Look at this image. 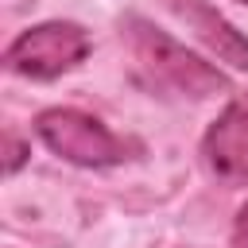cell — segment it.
Instances as JSON below:
<instances>
[{"label":"cell","instance_id":"6","mask_svg":"<svg viewBox=\"0 0 248 248\" xmlns=\"http://www.w3.org/2000/svg\"><path fill=\"white\" fill-rule=\"evenodd\" d=\"M4 147H8V159H4V170L8 174H16L19 167H23V159H27V147L16 140V136H4Z\"/></svg>","mask_w":248,"mask_h":248},{"label":"cell","instance_id":"7","mask_svg":"<svg viewBox=\"0 0 248 248\" xmlns=\"http://www.w3.org/2000/svg\"><path fill=\"white\" fill-rule=\"evenodd\" d=\"M232 240H236V248H248V202H244V205H240V213H236Z\"/></svg>","mask_w":248,"mask_h":248},{"label":"cell","instance_id":"8","mask_svg":"<svg viewBox=\"0 0 248 248\" xmlns=\"http://www.w3.org/2000/svg\"><path fill=\"white\" fill-rule=\"evenodd\" d=\"M240 4H248V0H240Z\"/></svg>","mask_w":248,"mask_h":248},{"label":"cell","instance_id":"4","mask_svg":"<svg viewBox=\"0 0 248 248\" xmlns=\"http://www.w3.org/2000/svg\"><path fill=\"white\" fill-rule=\"evenodd\" d=\"M205 159L229 182H248V97L232 101L205 132Z\"/></svg>","mask_w":248,"mask_h":248},{"label":"cell","instance_id":"5","mask_svg":"<svg viewBox=\"0 0 248 248\" xmlns=\"http://www.w3.org/2000/svg\"><path fill=\"white\" fill-rule=\"evenodd\" d=\"M170 4V12L221 58V62H229V66H236V70H248V39L221 16V12H213L205 0H167Z\"/></svg>","mask_w":248,"mask_h":248},{"label":"cell","instance_id":"2","mask_svg":"<svg viewBox=\"0 0 248 248\" xmlns=\"http://www.w3.org/2000/svg\"><path fill=\"white\" fill-rule=\"evenodd\" d=\"M35 132L54 155H62L78 167H112V163L140 155L136 140L116 136L105 120H97L81 108H46L35 120Z\"/></svg>","mask_w":248,"mask_h":248},{"label":"cell","instance_id":"1","mask_svg":"<svg viewBox=\"0 0 248 248\" xmlns=\"http://www.w3.org/2000/svg\"><path fill=\"white\" fill-rule=\"evenodd\" d=\"M124 35H128L132 58L140 62V70L151 74L155 85H167L182 97H213V93L229 89V78L217 66L202 62L198 54H190L182 43H174L147 19H140V16L124 19Z\"/></svg>","mask_w":248,"mask_h":248},{"label":"cell","instance_id":"3","mask_svg":"<svg viewBox=\"0 0 248 248\" xmlns=\"http://www.w3.org/2000/svg\"><path fill=\"white\" fill-rule=\"evenodd\" d=\"M89 54V31L78 27V23H39V27H27L8 50H4V66L12 74H23V78H58L74 66H81V58Z\"/></svg>","mask_w":248,"mask_h":248}]
</instances>
